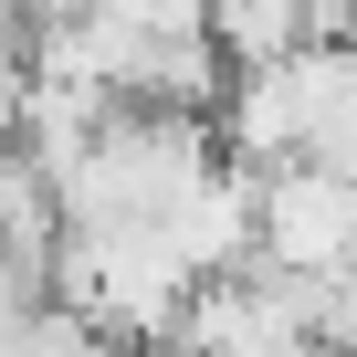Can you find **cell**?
Masks as SVG:
<instances>
[{"mask_svg":"<svg viewBox=\"0 0 357 357\" xmlns=\"http://www.w3.org/2000/svg\"><path fill=\"white\" fill-rule=\"evenodd\" d=\"M221 158H231L221 116L116 105V116L95 126V147L63 168V211H74V231H95V221H168V211L190 200Z\"/></svg>","mask_w":357,"mask_h":357,"instance_id":"cell-1","label":"cell"},{"mask_svg":"<svg viewBox=\"0 0 357 357\" xmlns=\"http://www.w3.org/2000/svg\"><path fill=\"white\" fill-rule=\"evenodd\" d=\"M336 347V294L284 284V273H221L178 315V357H326Z\"/></svg>","mask_w":357,"mask_h":357,"instance_id":"cell-2","label":"cell"},{"mask_svg":"<svg viewBox=\"0 0 357 357\" xmlns=\"http://www.w3.org/2000/svg\"><path fill=\"white\" fill-rule=\"evenodd\" d=\"M263 273L284 284H347L357 273V178L347 168H263Z\"/></svg>","mask_w":357,"mask_h":357,"instance_id":"cell-3","label":"cell"},{"mask_svg":"<svg viewBox=\"0 0 357 357\" xmlns=\"http://www.w3.org/2000/svg\"><path fill=\"white\" fill-rule=\"evenodd\" d=\"M0 357H137V347H126L116 326H95L84 305L53 294V305H22V315H11V347H0Z\"/></svg>","mask_w":357,"mask_h":357,"instance_id":"cell-4","label":"cell"},{"mask_svg":"<svg viewBox=\"0 0 357 357\" xmlns=\"http://www.w3.org/2000/svg\"><path fill=\"white\" fill-rule=\"evenodd\" d=\"M147 357H178V347H147Z\"/></svg>","mask_w":357,"mask_h":357,"instance_id":"cell-5","label":"cell"}]
</instances>
